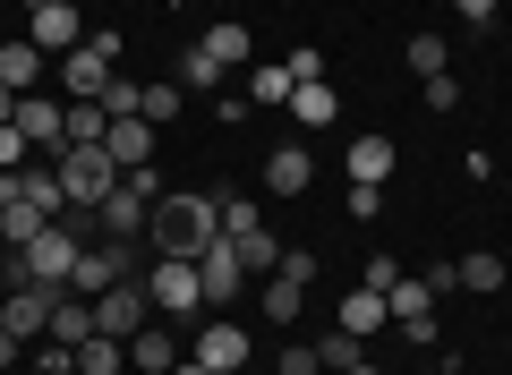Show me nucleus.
<instances>
[{"instance_id": "1", "label": "nucleus", "mask_w": 512, "mask_h": 375, "mask_svg": "<svg viewBox=\"0 0 512 375\" xmlns=\"http://www.w3.org/2000/svg\"><path fill=\"white\" fill-rule=\"evenodd\" d=\"M214 231H222V197H197V188H163L154 214H146L154 256H197Z\"/></svg>"}, {"instance_id": "2", "label": "nucleus", "mask_w": 512, "mask_h": 375, "mask_svg": "<svg viewBox=\"0 0 512 375\" xmlns=\"http://www.w3.org/2000/svg\"><path fill=\"white\" fill-rule=\"evenodd\" d=\"M77 256H86V239H77L69 222H52V231H35L9 265H18L26 290H52V299H60V290H69V273H77Z\"/></svg>"}, {"instance_id": "3", "label": "nucleus", "mask_w": 512, "mask_h": 375, "mask_svg": "<svg viewBox=\"0 0 512 375\" xmlns=\"http://www.w3.org/2000/svg\"><path fill=\"white\" fill-rule=\"evenodd\" d=\"M52 171H60V197L69 205H103L111 188H120V162H111L103 145H69V154H52Z\"/></svg>"}, {"instance_id": "4", "label": "nucleus", "mask_w": 512, "mask_h": 375, "mask_svg": "<svg viewBox=\"0 0 512 375\" xmlns=\"http://www.w3.org/2000/svg\"><path fill=\"white\" fill-rule=\"evenodd\" d=\"M146 299H154V316H197V307H205L197 256H154V265H146Z\"/></svg>"}, {"instance_id": "5", "label": "nucleus", "mask_w": 512, "mask_h": 375, "mask_svg": "<svg viewBox=\"0 0 512 375\" xmlns=\"http://www.w3.org/2000/svg\"><path fill=\"white\" fill-rule=\"evenodd\" d=\"M111 60H120V35H86L69 60H60V86H69V103H103V86L120 77Z\"/></svg>"}, {"instance_id": "6", "label": "nucleus", "mask_w": 512, "mask_h": 375, "mask_svg": "<svg viewBox=\"0 0 512 375\" xmlns=\"http://www.w3.org/2000/svg\"><path fill=\"white\" fill-rule=\"evenodd\" d=\"M146 316H154V299H146V273H128V282H111L103 299H94V333H146Z\"/></svg>"}, {"instance_id": "7", "label": "nucleus", "mask_w": 512, "mask_h": 375, "mask_svg": "<svg viewBox=\"0 0 512 375\" xmlns=\"http://www.w3.org/2000/svg\"><path fill=\"white\" fill-rule=\"evenodd\" d=\"M197 282H205V307H222V299H239V290H248V265H239V248H231L222 231L197 248Z\"/></svg>"}, {"instance_id": "8", "label": "nucleus", "mask_w": 512, "mask_h": 375, "mask_svg": "<svg viewBox=\"0 0 512 375\" xmlns=\"http://www.w3.org/2000/svg\"><path fill=\"white\" fill-rule=\"evenodd\" d=\"M384 307H393V324L410 341H436V290H427V273H402V282L384 290Z\"/></svg>"}, {"instance_id": "9", "label": "nucleus", "mask_w": 512, "mask_h": 375, "mask_svg": "<svg viewBox=\"0 0 512 375\" xmlns=\"http://www.w3.org/2000/svg\"><path fill=\"white\" fill-rule=\"evenodd\" d=\"M26 43H35V52H77V43H86V18H77L69 0H43L35 18H26Z\"/></svg>"}, {"instance_id": "10", "label": "nucleus", "mask_w": 512, "mask_h": 375, "mask_svg": "<svg viewBox=\"0 0 512 375\" xmlns=\"http://www.w3.org/2000/svg\"><path fill=\"white\" fill-rule=\"evenodd\" d=\"M18 137H26V145H43V154H60V145H69V103L18 94Z\"/></svg>"}, {"instance_id": "11", "label": "nucleus", "mask_w": 512, "mask_h": 375, "mask_svg": "<svg viewBox=\"0 0 512 375\" xmlns=\"http://www.w3.org/2000/svg\"><path fill=\"white\" fill-rule=\"evenodd\" d=\"M0 333H18V341H43L52 333V290H9V299H0Z\"/></svg>"}, {"instance_id": "12", "label": "nucleus", "mask_w": 512, "mask_h": 375, "mask_svg": "<svg viewBox=\"0 0 512 375\" xmlns=\"http://www.w3.org/2000/svg\"><path fill=\"white\" fill-rule=\"evenodd\" d=\"M308 179H316L308 145H274V154H265V188H274V197H308Z\"/></svg>"}, {"instance_id": "13", "label": "nucleus", "mask_w": 512, "mask_h": 375, "mask_svg": "<svg viewBox=\"0 0 512 375\" xmlns=\"http://www.w3.org/2000/svg\"><path fill=\"white\" fill-rule=\"evenodd\" d=\"M350 188H384V179H393V137H376V128H367V137H350Z\"/></svg>"}, {"instance_id": "14", "label": "nucleus", "mask_w": 512, "mask_h": 375, "mask_svg": "<svg viewBox=\"0 0 512 375\" xmlns=\"http://www.w3.org/2000/svg\"><path fill=\"white\" fill-rule=\"evenodd\" d=\"M103 154L120 162V171H146V162H154V120H111Z\"/></svg>"}, {"instance_id": "15", "label": "nucleus", "mask_w": 512, "mask_h": 375, "mask_svg": "<svg viewBox=\"0 0 512 375\" xmlns=\"http://www.w3.org/2000/svg\"><path fill=\"white\" fill-rule=\"evenodd\" d=\"M43 341H60V350H77V341H94V299H77V290H60L52 299V333Z\"/></svg>"}, {"instance_id": "16", "label": "nucleus", "mask_w": 512, "mask_h": 375, "mask_svg": "<svg viewBox=\"0 0 512 375\" xmlns=\"http://www.w3.org/2000/svg\"><path fill=\"white\" fill-rule=\"evenodd\" d=\"M128 367L137 375H171L180 367V341H171L163 324H146V333H128Z\"/></svg>"}, {"instance_id": "17", "label": "nucleus", "mask_w": 512, "mask_h": 375, "mask_svg": "<svg viewBox=\"0 0 512 375\" xmlns=\"http://www.w3.org/2000/svg\"><path fill=\"white\" fill-rule=\"evenodd\" d=\"M188 358H205V367H248V333H239V324H205V333H197V350H188Z\"/></svg>"}, {"instance_id": "18", "label": "nucleus", "mask_w": 512, "mask_h": 375, "mask_svg": "<svg viewBox=\"0 0 512 375\" xmlns=\"http://www.w3.org/2000/svg\"><path fill=\"white\" fill-rule=\"evenodd\" d=\"M291 69L282 60H248V103H265V111H291Z\"/></svg>"}, {"instance_id": "19", "label": "nucleus", "mask_w": 512, "mask_h": 375, "mask_svg": "<svg viewBox=\"0 0 512 375\" xmlns=\"http://www.w3.org/2000/svg\"><path fill=\"white\" fill-rule=\"evenodd\" d=\"M333 324H342V333H359V341H367V333H384V324H393V307H384L376 290H350V299L333 307Z\"/></svg>"}, {"instance_id": "20", "label": "nucleus", "mask_w": 512, "mask_h": 375, "mask_svg": "<svg viewBox=\"0 0 512 375\" xmlns=\"http://www.w3.org/2000/svg\"><path fill=\"white\" fill-rule=\"evenodd\" d=\"M222 77H231V69H222L205 43H188V52H180V77H171V86H180V94H222Z\"/></svg>"}, {"instance_id": "21", "label": "nucleus", "mask_w": 512, "mask_h": 375, "mask_svg": "<svg viewBox=\"0 0 512 375\" xmlns=\"http://www.w3.org/2000/svg\"><path fill=\"white\" fill-rule=\"evenodd\" d=\"M35 77H43L35 43H0V86H9V94H35Z\"/></svg>"}, {"instance_id": "22", "label": "nucleus", "mask_w": 512, "mask_h": 375, "mask_svg": "<svg viewBox=\"0 0 512 375\" xmlns=\"http://www.w3.org/2000/svg\"><path fill=\"white\" fill-rule=\"evenodd\" d=\"M205 52H214L222 69H248V60H256V35H248V26H239V18H222L214 35H205Z\"/></svg>"}, {"instance_id": "23", "label": "nucleus", "mask_w": 512, "mask_h": 375, "mask_svg": "<svg viewBox=\"0 0 512 375\" xmlns=\"http://www.w3.org/2000/svg\"><path fill=\"white\" fill-rule=\"evenodd\" d=\"M35 231H52V214H43V205H26V197H9V214H0V239H9V256H18Z\"/></svg>"}, {"instance_id": "24", "label": "nucleus", "mask_w": 512, "mask_h": 375, "mask_svg": "<svg viewBox=\"0 0 512 375\" xmlns=\"http://www.w3.org/2000/svg\"><path fill=\"white\" fill-rule=\"evenodd\" d=\"M359 358H367V341H359V333H342V324H333V333L316 341V367H325V375H350Z\"/></svg>"}, {"instance_id": "25", "label": "nucleus", "mask_w": 512, "mask_h": 375, "mask_svg": "<svg viewBox=\"0 0 512 375\" xmlns=\"http://www.w3.org/2000/svg\"><path fill=\"white\" fill-rule=\"evenodd\" d=\"M256 307H265L274 324H291L299 307H308V290H299V282H282V273H265V290H256Z\"/></svg>"}, {"instance_id": "26", "label": "nucleus", "mask_w": 512, "mask_h": 375, "mask_svg": "<svg viewBox=\"0 0 512 375\" xmlns=\"http://www.w3.org/2000/svg\"><path fill=\"white\" fill-rule=\"evenodd\" d=\"M402 60H410L419 77H444V69H453V43H444V35H410V43H402Z\"/></svg>"}, {"instance_id": "27", "label": "nucleus", "mask_w": 512, "mask_h": 375, "mask_svg": "<svg viewBox=\"0 0 512 375\" xmlns=\"http://www.w3.org/2000/svg\"><path fill=\"white\" fill-rule=\"evenodd\" d=\"M333 111H342V103H333V86H325V77H316V86H299V94H291V120H299V128H325Z\"/></svg>"}, {"instance_id": "28", "label": "nucleus", "mask_w": 512, "mask_h": 375, "mask_svg": "<svg viewBox=\"0 0 512 375\" xmlns=\"http://www.w3.org/2000/svg\"><path fill=\"white\" fill-rule=\"evenodd\" d=\"M111 137V111L103 103H69V145H103ZM69 145H60V154H69Z\"/></svg>"}, {"instance_id": "29", "label": "nucleus", "mask_w": 512, "mask_h": 375, "mask_svg": "<svg viewBox=\"0 0 512 375\" xmlns=\"http://www.w3.org/2000/svg\"><path fill=\"white\" fill-rule=\"evenodd\" d=\"M180 111H188V94L171 86V77H163V86H146V94H137V120H154V128H163V120H180Z\"/></svg>"}, {"instance_id": "30", "label": "nucleus", "mask_w": 512, "mask_h": 375, "mask_svg": "<svg viewBox=\"0 0 512 375\" xmlns=\"http://www.w3.org/2000/svg\"><path fill=\"white\" fill-rule=\"evenodd\" d=\"M453 265H461V290H478V299L504 290V256H453Z\"/></svg>"}, {"instance_id": "31", "label": "nucleus", "mask_w": 512, "mask_h": 375, "mask_svg": "<svg viewBox=\"0 0 512 375\" xmlns=\"http://www.w3.org/2000/svg\"><path fill=\"white\" fill-rule=\"evenodd\" d=\"M77 375H120V341H111V333L77 341Z\"/></svg>"}, {"instance_id": "32", "label": "nucleus", "mask_w": 512, "mask_h": 375, "mask_svg": "<svg viewBox=\"0 0 512 375\" xmlns=\"http://www.w3.org/2000/svg\"><path fill=\"white\" fill-rule=\"evenodd\" d=\"M265 222H256V205L248 197H222V239H256Z\"/></svg>"}, {"instance_id": "33", "label": "nucleus", "mask_w": 512, "mask_h": 375, "mask_svg": "<svg viewBox=\"0 0 512 375\" xmlns=\"http://www.w3.org/2000/svg\"><path fill=\"white\" fill-rule=\"evenodd\" d=\"M282 282H299V290H316V273H325V256H308V248H282Z\"/></svg>"}, {"instance_id": "34", "label": "nucleus", "mask_w": 512, "mask_h": 375, "mask_svg": "<svg viewBox=\"0 0 512 375\" xmlns=\"http://www.w3.org/2000/svg\"><path fill=\"white\" fill-rule=\"evenodd\" d=\"M137 94H146V86H128V77H111V86H103V111H111V120H137Z\"/></svg>"}, {"instance_id": "35", "label": "nucleus", "mask_w": 512, "mask_h": 375, "mask_svg": "<svg viewBox=\"0 0 512 375\" xmlns=\"http://www.w3.org/2000/svg\"><path fill=\"white\" fill-rule=\"evenodd\" d=\"M393 282H402V265H393V256H367V273H359V290H376V299H384V290H393Z\"/></svg>"}, {"instance_id": "36", "label": "nucleus", "mask_w": 512, "mask_h": 375, "mask_svg": "<svg viewBox=\"0 0 512 375\" xmlns=\"http://www.w3.org/2000/svg\"><path fill=\"white\" fill-rule=\"evenodd\" d=\"M427 111H461V77H453V69L427 77Z\"/></svg>"}, {"instance_id": "37", "label": "nucleus", "mask_w": 512, "mask_h": 375, "mask_svg": "<svg viewBox=\"0 0 512 375\" xmlns=\"http://www.w3.org/2000/svg\"><path fill=\"white\" fill-rule=\"evenodd\" d=\"M0 171H26V137H18V120H0Z\"/></svg>"}, {"instance_id": "38", "label": "nucleus", "mask_w": 512, "mask_h": 375, "mask_svg": "<svg viewBox=\"0 0 512 375\" xmlns=\"http://www.w3.org/2000/svg\"><path fill=\"white\" fill-rule=\"evenodd\" d=\"M282 69H291V86H316V77H325V52H291Z\"/></svg>"}, {"instance_id": "39", "label": "nucleus", "mask_w": 512, "mask_h": 375, "mask_svg": "<svg viewBox=\"0 0 512 375\" xmlns=\"http://www.w3.org/2000/svg\"><path fill=\"white\" fill-rule=\"evenodd\" d=\"M274 367H282V375H325V367H316V350H308V341H291V350H282Z\"/></svg>"}, {"instance_id": "40", "label": "nucleus", "mask_w": 512, "mask_h": 375, "mask_svg": "<svg viewBox=\"0 0 512 375\" xmlns=\"http://www.w3.org/2000/svg\"><path fill=\"white\" fill-rule=\"evenodd\" d=\"M453 9H461L470 26H487V18H495V0H453Z\"/></svg>"}, {"instance_id": "41", "label": "nucleus", "mask_w": 512, "mask_h": 375, "mask_svg": "<svg viewBox=\"0 0 512 375\" xmlns=\"http://www.w3.org/2000/svg\"><path fill=\"white\" fill-rule=\"evenodd\" d=\"M9 290H18V265H9V256H0V299H9Z\"/></svg>"}, {"instance_id": "42", "label": "nucleus", "mask_w": 512, "mask_h": 375, "mask_svg": "<svg viewBox=\"0 0 512 375\" xmlns=\"http://www.w3.org/2000/svg\"><path fill=\"white\" fill-rule=\"evenodd\" d=\"M171 375H214V367H205V358H180V367H171Z\"/></svg>"}, {"instance_id": "43", "label": "nucleus", "mask_w": 512, "mask_h": 375, "mask_svg": "<svg viewBox=\"0 0 512 375\" xmlns=\"http://www.w3.org/2000/svg\"><path fill=\"white\" fill-rule=\"evenodd\" d=\"M0 120H18V94H9V86H0Z\"/></svg>"}, {"instance_id": "44", "label": "nucleus", "mask_w": 512, "mask_h": 375, "mask_svg": "<svg viewBox=\"0 0 512 375\" xmlns=\"http://www.w3.org/2000/svg\"><path fill=\"white\" fill-rule=\"evenodd\" d=\"M0 214H9V179H0Z\"/></svg>"}, {"instance_id": "45", "label": "nucleus", "mask_w": 512, "mask_h": 375, "mask_svg": "<svg viewBox=\"0 0 512 375\" xmlns=\"http://www.w3.org/2000/svg\"><path fill=\"white\" fill-rule=\"evenodd\" d=\"M350 375H376V367H367V358H359V367H350Z\"/></svg>"}, {"instance_id": "46", "label": "nucleus", "mask_w": 512, "mask_h": 375, "mask_svg": "<svg viewBox=\"0 0 512 375\" xmlns=\"http://www.w3.org/2000/svg\"><path fill=\"white\" fill-rule=\"evenodd\" d=\"M419 375H453V367H419Z\"/></svg>"}, {"instance_id": "47", "label": "nucleus", "mask_w": 512, "mask_h": 375, "mask_svg": "<svg viewBox=\"0 0 512 375\" xmlns=\"http://www.w3.org/2000/svg\"><path fill=\"white\" fill-rule=\"evenodd\" d=\"M222 375H248V367H222Z\"/></svg>"}, {"instance_id": "48", "label": "nucleus", "mask_w": 512, "mask_h": 375, "mask_svg": "<svg viewBox=\"0 0 512 375\" xmlns=\"http://www.w3.org/2000/svg\"><path fill=\"white\" fill-rule=\"evenodd\" d=\"M26 9H43V0H26Z\"/></svg>"}, {"instance_id": "49", "label": "nucleus", "mask_w": 512, "mask_h": 375, "mask_svg": "<svg viewBox=\"0 0 512 375\" xmlns=\"http://www.w3.org/2000/svg\"><path fill=\"white\" fill-rule=\"evenodd\" d=\"M69 9H86V0H69Z\"/></svg>"}]
</instances>
